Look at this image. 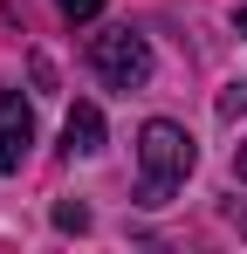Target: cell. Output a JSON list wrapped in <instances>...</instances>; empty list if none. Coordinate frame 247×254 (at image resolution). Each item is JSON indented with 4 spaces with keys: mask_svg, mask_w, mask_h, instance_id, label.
Returning <instances> with one entry per match:
<instances>
[{
    "mask_svg": "<svg viewBox=\"0 0 247 254\" xmlns=\"http://www.w3.org/2000/svg\"><path fill=\"white\" fill-rule=\"evenodd\" d=\"M62 144H69V158H96L103 151V110L96 103H76L69 124H62Z\"/></svg>",
    "mask_w": 247,
    "mask_h": 254,
    "instance_id": "4",
    "label": "cell"
},
{
    "mask_svg": "<svg viewBox=\"0 0 247 254\" xmlns=\"http://www.w3.org/2000/svg\"><path fill=\"white\" fill-rule=\"evenodd\" d=\"M28 144H35V110L21 103V89H7L0 96V172H21Z\"/></svg>",
    "mask_w": 247,
    "mask_h": 254,
    "instance_id": "3",
    "label": "cell"
},
{
    "mask_svg": "<svg viewBox=\"0 0 247 254\" xmlns=\"http://www.w3.org/2000/svg\"><path fill=\"white\" fill-rule=\"evenodd\" d=\"M241 110H247V83H234L227 96H220V117H241Z\"/></svg>",
    "mask_w": 247,
    "mask_h": 254,
    "instance_id": "7",
    "label": "cell"
},
{
    "mask_svg": "<svg viewBox=\"0 0 247 254\" xmlns=\"http://www.w3.org/2000/svg\"><path fill=\"white\" fill-rule=\"evenodd\" d=\"M89 69L110 89H144L151 83V42H144L137 28H103V35L89 42Z\"/></svg>",
    "mask_w": 247,
    "mask_h": 254,
    "instance_id": "2",
    "label": "cell"
},
{
    "mask_svg": "<svg viewBox=\"0 0 247 254\" xmlns=\"http://www.w3.org/2000/svg\"><path fill=\"white\" fill-rule=\"evenodd\" d=\"M241 28H247V21H241Z\"/></svg>",
    "mask_w": 247,
    "mask_h": 254,
    "instance_id": "9",
    "label": "cell"
},
{
    "mask_svg": "<svg viewBox=\"0 0 247 254\" xmlns=\"http://www.w3.org/2000/svg\"><path fill=\"white\" fill-rule=\"evenodd\" d=\"M55 227H62V234H82V227H89V213H82V206H55Z\"/></svg>",
    "mask_w": 247,
    "mask_h": 254,
    "instance_id": "6",
    "label": "cell"
},
{
    "mask_svg": "<svg viewBox=\"0 0 247 254\" xmlns=\"http://www.w3.org/2000/svg\"><path fill=\"white\" fill-rule=\"evenodd\" d=\"M192 165H199V151H192L185 124L151 117V124L137 130V199H144V206H165V199L192 179Z\"/></svg>",
    "mask_w": 247,
    "mask_h": 254,
    "instance_id": "1",
    "label": "cell"
},
{
    "mask_svg": "<svg viewBox=\"0 0 247 254\" xmlns=\"http://www.w3.org/2000/svg\"><path fill=\"white\" fill-rule=\"evenodd\" d=\"M234 179H247V144H241V151H234Z\"/></svg>",
    "mask_w": 247,
    "mask_h": 254,
    "instance_id": "8",
    "label": "cell"
},
{
    "mask_svg": "<svg viewBox=\"0 0 247 254\" xmlns=\"http://www.w3.org/2000/svg\"><path fill=\"white\" fill-rule=\"evenodd\" d=\"M55 7H62L69 21H96V14H103V0H55Z\"/></svg>",
    "mask_w": 247,
    "mask_h": 254,
    "instance_id": "5",
    "label": "cell"
}]
</instances>
